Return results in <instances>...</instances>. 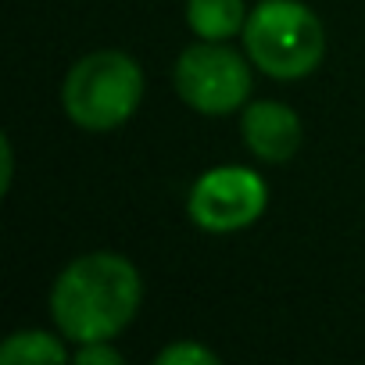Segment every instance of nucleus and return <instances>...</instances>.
Wrapping results in <instances>:
<instances>
[{"mask_svg": "<svg viewBox=\"0 0 365 365\" xmlns=\"http://www.w3.org/2000/svg\"><path fill=\"white\" fill-rule=\"evenodd\" d=\"M65 111L76 125L104 133L122 125L140 97H143V76L140 65L122 51H93L65 79Z\"/></svg>", "mask_w": 365, "mask_h": 365, "instance_id": "obj_3", "label": "nucleus"}, {"mask_svg": "<svg viewBox=\"0 0 365 365\" xmlns=\"http://www.w3.org/2000/svg\"><path fill=\"white\" fill-rule=\"evenodd\" d=\"M215 365L219 358L208 351V347H201V344H190V340H182V344H172V347H165L161 354H158V365Z\"/></svg>", "mask_w": 365, "mask_h": 365, "instance_id": "obj_9", "label": "nucleus"}, {"mask_svg": "<svg viewBox=\"0 0 365 365\" xmlns=\"http://www.w3.org/2000/svg\"><path fill=\"white\" fill-rule=\"evenodd\" d=\"M187 22L201 40H230L247 26V15L240 0H190Z\"/></svg>", "mask_w": 365, "mask_h": 365, "instance_id": "obj_7", "label": "nucleus"}, {"mask_svg": "<svg viewBox=\"0 0 365 365\" xmlns=\"http://www.w3.org/2000/svg\"><path fill=\"white\" fill-rule=\"evenodd\" d=\"M8 182H11V143L4 140V190H8Z\"/></svg>", "mask_w": 365, "mask_h": 365, "instance_id": "obj_11", "label": "nucleus"}, {"mask_svg": "<svg viewBox=\"0 0 365 365\" xmlns=\"http://www.w3.org/2000/svg\"><path fill=\"white\" fill-rule=\"evenodd\" d=\"M175 90L201 115H230L251 93V68L219 40L194 43L175 61Z\"/></svg>", "mask_w": 365, "mask_h": 365, "instance_id": "obj_4", "label": "nucleus"}, {"mask_svg": "<svg viewBox=\"0 0 365 365\" xmlns=\"http://www.w3.org/2000/svg\"><path fill=\"white\" fill-rule=\"evenodd\" d=\"M140 272L111 251L76 258L51 290V315L76 344H97L122 333L140 308Z\"/></svg>", "mask_w": 365, "mask_h": 365, "instance_id": "obj_1", "label": "nucleus"}, {"mask_svg": "<svg viewBox=\"0 0 365 365\" xmlns=\"http://www.w3.org/2000/svg\"><path fill=\"white\" fill-rule=\"evenodd\" d=\"M0 361L4 365H36V361H65V347L58 344V336L43 333V329H26L8 336V344L0 347Z\"/></svg>", "mask_w": 365, "mask_h": 365, "instance_id": "obj_8", "label": "nucleus"}, {"mask_svg": "<svg viewBox=\"0 0 365 365\" xmlns=\"http://www.w3.org/2000/svg\"><path fill=\"white\" fill-rule=\"evenodd\" d=\"M244 47L272 79H304L322 61V26L297 0H262L247 15Z\"/></svg>", "mask_w": 365, "mask_h": 365, "instance_id": "obj_2", "label": "nucleus"}, {"mask_svg": "<svg viewBox=\"0 0 365 365\" xmlns=\"http://www.w3.org/2000/svg\"><path fill=\"white\" fill-rule=\"evenodd\" d=\"M244 143L255 158L283 165L301 147V118L279 101H258L244 111Z\"/></svg>", "mask_w": 365, "mask_h": 365, "instance_id": "obj_6", "label": "nucleus"}, {"mask_svg": "<svg viewBox=\"0 0 365 365\" xmlns=\"http://www.w3.org/2000/svg\"><path fill=\"white\" fill-rule=\"evenodd\" d=\"M76 361L79 365H118L122 354L115 347H104V340H97V344H83V351L76 354Z\"/></svg>", "mask_w": 365, "mask_h": 365, "instance_id": "obj_10", "label": "nucleus"}, {"mask_svg": "<svg viewBox=\"0 0 365 365\" xmlns=\"http://www.w3.org/2000/svg\"><path fill=\"white\" fill-rule=\"evenodd\" d=\"M265 179L240 165L205 172L190 190V219L208 233H237L265 212Z\"/></svg>", "mask_w": 365, "mask_h": 365, "instance_id": "obj_5", "label": "nucleus"}]
</instances>
